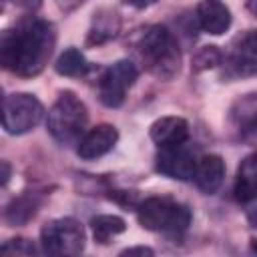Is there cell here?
Segmentation results:
<instances>
[{
    "instance_id": "cell-1",
    "label": "cell",
    "mask_w": 257,
    "mask_h": 257,
    "mask_svg": "<svg viewBox=\"0 0 257 257\" xmlns=\"http://www.w3.org/2000/svg\"><path fill=\"white\" fill-rule=\"evenodd\" d=\"M56 42L54 26L42 18H24L2 32L0 62L18 76H36L48 64Z\"/></svg>"
},
{
    "instance_id": "cell-2",
    "label": "cell",
    "mask_w": 257,
    "mask_h": 257,
    "mask_svg": "<svg viewBox=\"0 0 257 257\" xmlns=\"http://www.w3.org/2000/svg\"><path fill=\"white\" fill-rule=\"evenodd\" d=\"M139 54L147 68L163 80H169L179 72L181 54L177 40L169 28L161 24H155L143 32L139 40Z\"/></svg>"
},
{
    "instance_id": "cell-3",
    "label": "cell",
    "mask_w": 257,
    "mask_h": 257,
    "mask_svg": "<svg viewBox=\"0 0 257 257\" xmlns=\"http://www.w3.org/2000/svg\"><path fill=\"white\" fill-rule=\"evenodd\" d=\"M137 219L147 231L181 235L191 225V211L171 197H149L139 205Z\"/></svg>"
},
{
    "instance_id": "cell-4",
    "label": "cell",
    "mask_w": 257,
    "mask_h": 257,
    "mask_svg": "<svg viewBox=\"0 0 257 257\" xmlns=\"http://www.w3.org/2000/svg\"><path fill=\"white\" fill-rule=\"evenodd\" d=\"M88 122V110L84 102L70 90L60 92L56 102L48 110V133L62 145L76 141Z\"/></svg>"
},
{
    "instance_id": "cell-5",
    "label": "cell",
    "mask_w": 257,
    "mask_h": 257,
    "mask_svg": "<svg viewBox=\"0 0 257 257\" xmlns=\"http://www.w3.org/2000/svg\"><path fill=\"white\" fill-rule=\"evenodd\" d=\"M40 245L48 255H78L84 249V229L72 217L48 221L40 231Z\"/></svg>"
},
{
    "instance_id": "cell-6",
    "label": "cell",
    "mask_w": 257,
    "mask_h": 257,
    "mask_svg": "<svg viewBox=\"0 0 257 257\" xmlns=\"http://www.w3.org/2000/svg\"><path fill=\"white\" fill-rule=\"evenodd\" d=\"M44 114L42 102L28 92H12L4 98L2 124L10 135H24L32 131Z\"/></svg>"
},
{
    "instance_id": "cell-7",
    "label": "cell",
    "mask_w": 257,
    "mask_h": 257,
    "mask_svg": "<svg viewBox=\"0 0 257 257\" xmlns=\"http://www.w3.org/2000/svg\"><path fill=\"white\" fill-rule=\"evenodd\" d=\"M137 76L139 70L131 60H118L112 66H108L98 82L100 102L108 108H118L124 102L126 90L135 84Z\"/></svg>"
},
{
    "instance_id": "cell-8",
    "label": "cell",
    "mask_w": 257,
    "mask_h": 257,
    "mask_svg": "<svg viewBox=\"0 0 257 257\" xmlns=\"http://www.w3.org/2000/svg\"><path fill=\"white\" fill-rule=\"evenodd\" d=\"M229 124L245 145H257V92L239 96L229 108Z\"/></svg>"
},
{
    "instance_id": "cell-9",
    "label": "cell",
    "mask_w": 257,
    "mask_h": 257,
    "mask_svg": "<svg viewBox=\"0 0 257 257\" xmlns=\"http://www.w3.org/2000/svg\"><path fill=\"white\" fill-rule=\"evenodd\" d=\"M197 159L187 149L185 143L173 145V147H161L157 155V171L167 175L169 179L177 181H189L195 175Z\"/></svg>"
},
{
    "instance_id": "cell-10",
    "label": "cell",
    "mask_w": 257,
    "mask_h": 257,
    "mask_svg": "<svg viewBox=\"0 0 257 257\" xmlns=\"http://www.w3.org/2000/svg\"><path fill=\"white\" fill-rule=\"evenodd\" d=\"M118 141V131L112 124H96L94 128H90L80 141H78V157L84 161H92L98 159L102 155H106Z\"/></svg>"
},
{
    "instance_id": "cell-11",
    "label": "cell",
    "mask_w": 257,
    "mask_h": 257,
    "mask_svg": "<svg viewBox=\"0 0 257 257\" xmlns=\"http://www.w3.org/2000/svg\"><path fill=\"white\" fill-rule=\"evenodd\" d=\"M197 20L207 34L219 36L231 26V10L221 0H201L197 4Z\"/></svg>"
},
{
    "instance_id": "cell-12",
    "label": "cell",
    "mask_w": 257,
    "mask_h": 257,
    "mask_svg": "<svg viewBox=\"0 0 257 257\" xmlns=\"http://www.w3.org/2000/svg\"><path fill=\"white\" fill-rule=\"evenodd\" d=\"M149 135L159 149L181 145L189 139V122L181 116H161L151 124Z\"/></svg>"
},
{
    "instance_id": "cell-13",
    "label": "cell",
    "mask_w": 257,
    "mask_h": 257,
    "mask_svg": "<svg viewBox=\"0 0 257 257\" xmlns=\"http://www.w3.org/2000/svg\"><path fill=\"white\" fill-rule=\"evenodd\" d=\"M193 179H195V185L205 195L217 193V189L223 185V179H225V161L219 155H203L201 159H197Z\"/></svg>"
},
{
    "instance_id": "cell-14",
    "label": "cell",
    "mask_w": 257,
    "mask_h": 257,
    "mask_svg": "<svg viewBox=\"0 0 257 257\" xmlns=\"http://www.w3.org/2000/svg\"><path fill=\"white\" fill-rule=\"evenodd\" d=\"M233 193H235V199L245 205L257 199V153L247 155L241 161L237 169Z\"/></svg>"
},
{
    "instance_id": "cell-15",
    "label": "cell",
    "mask_w": 257,
    "mask_h": 257,
    "mask_svg": "<svg viewBox=\"0 0 257 257\" xmlns=\"http://www.w3.org/2000/svg\"><path fill=\"white\" fill-rule=\"evenodd\" d=\"M118 30H120V18H118V14L114 10L102 8L92 18V24H90L86 42L88 44H102V42L114 38L118 34Z\"/></svg>"
},
{
    "instance_id": "cell-16",
    "label": "cell",
    "mask_w": 257,
    "mask_h": 257,
    "mask_svg": "<svg viewBox=\"0 0 257 257\" xmlns=\"http://www.w3.org/2000/svg\"><path fill=\"white\" fill-rule=\"evenodd\" d=\"M90 227H92L94 241L100 245H106V243H110L112 237L124 233L126 223L118 215H96V217H92Z\"/></svg>"
},
{
    "instance_id": "cell-17",
    "label": "cell",
    "mask_w": 257,
    "mask_h": 257,
    "mask_svg": "<svg viewBox=\"0 0 257 257\" xmlns=\"http://www.w3.org/2000/svg\"><path fill=\"white\" fill-rule=\"evenodd\" d=\"M38 199L34 195H22L18 199H14L4 213V219L8 225H24L28 219H32L36 215L38 209Z\"/></svg>"
},
{
    "instance_id": "cell-18",
    "label": "cell",
    "mask_w": 257,
    "mask_h": 257,
    "mask_svg": "<svg viewBox=\"0 0 257 257\" xmlns=\"http://www.w3.org/2000/svg\"><path fill=\"white\" fill-rule=\"evenodd\" d=\"M56 72L62 76H82L88 70V62L84 58V54L78 48H66L54 64Z\"/></svg>"
},
{
    "instance_id": "cell-19",
    "label": "cell",
    "mask_w": 257,
    "mask_h": 257,
    "mask_svg": "<svg viewBox=\"0 0 257 257\" xmlns=\"http://www.w3.org/2000/svg\"><path fill=\"white\" fill-rule=\"evenodd\" d=\"M227 76L231 78H243V76H255L257 74V60L245 54H233L225 60Z\"/></svg>"
},
{
    "instance_id": "cell-20",
    "label": "cell",
    "mask_w": 257,
    "mask_h": 257,
    "mask_svg": "<svg viewBox=\"0 0 257 257\" xmlns=\"http://www.w3.org/2000/svg\"><path fill=\"white\" fill-rule=\"evenodd\" d=\"M219 62H221V52L217 50V46H203L193 58V68L205 70V68L217 66Z\"/></svg>"
},
{
    "instance_id": "cell-21",
    "label": "cell",
    "mask_w": 257,
    "mask_h": 257,
    "mask_svg": "<svg viewBox=\"0 0 257 257\" xmlns=\"http://www.w3.org/2000/svg\"><path fill=\"white\" fill-rule=\"evenodd\" d=\"M0 251H2V253H12V255H32V253H36V247H34L32 241L18 237V239L6 241V243L0 247Z\"/></svg>"
},
{
    "instance_id": "cell-22",
    "label": "cell",
    "mask_w": 257,
    "mask_h": 257,
    "mask_svg": "<svg viewBox=\"0 0 257 257\" xmlns=\"http://www.w3.org/2000/svg\"><path fill=\"white\" fill-rule=\"evenodd\" d=\"M243 46H245L247 52H251V54L257 56V30H251V32L243 38Z\"/></svg>"
},
{
    "instance_id": "cell-23",
    "label": "cell",
    "mask_w": 257,
    "mask_h": 257,
    "mask_svg": "<svg viewBox=\"0 0 257 257\" xmlns=\"http://www.w3.org/2000/svg\"><path fill=\"white\" fill-rule=\"evenodd\" d=\"M6 2H10L16 8H22V10H36L42 4V0H6Z\"/></svg>"
},
{
    "instance_id": "cell-24",
    "label": "cell",
    "mask_w": 257,
    "mask_h": 257,
    "mask_svg": "<svg viewBox=\"0 0 257 257\" xmlns=\"http://www.w3.org/2000/svg\"><path fill=\"white\" fill-rule=\"evenodd\" d=\"M120 255H122V257H126V255H128V257H133V255H143V257L149 255V257H151V255H153V249H151V247H128V249L120 251Z\"/></svg>"
},
{
    "instance_id": "cell-25",
    "label": "cell",
    "mask_w": 257,
    "mask_h": 257,
    "mask_svg": "<svg viewBox=\"0 0 257 257\" xmlns=\"http://www.w3.org/2000/svg\"><path fill=\"white\" fill-rule=\"evenodd\" d=\"M82 2H84V0H56L58 8H60L62 12H72V10H76Z\"/></svg>"
},
{
    "instance_id": "cell-26",
    "label": "cell",
    "mask_w": 257,
    "mask_h": 257,
    "mask_svg": "<svg viewBox=\"0 0 257 257\" xmlns=\"http://www.w3.org/2000/svg\"><path fill=\"white\" fill-rule=\"evenodd\" d=\"M157 0H122V4L131 6V8H137V10H143V8H149L153 6Z\"/></svg>"
},
{
    "instance_id": "cell-27",
    "label": "cell",
    "mask_w": 257,
    "mask_h": 257,
    "mask_svg": "<svg viewBox=\"0 0 257 257\" xmlns=\"http://www.w3.org/2000/svg\"><path fill=\"white\" fill-rule=\"evenodd\" d=\"M253 205L249 207V211H247V219H249V223H251V227H255L257 229V199L255 201H251Z\"/></svg>"
},
{
    "instance_id": "cell-28",
    "label": "cell",
    "mask_w": 257,
    "mask_h": 257,
    "mask_svg": "<svg viewBox=\"0 0 257 257\" xmlns=\"http://www.w3.org/2000/svg\"><path fill=\"white\" fill-rule=\"evenodd\" d=\"M8 179H10V165H8L6 161H2V185H4V187H6Z\"/></svg>"
},
{
    "instance_id": "cell-29",
    "label": "cell",
    "mask_w": 257,
    "mask_h": 257,
    "mask_svg": "<svg viewBox=\"0 0 257 257\" xmlns=\"http://www.w3.org/2000/svg\"><path fill=\"white\" fill-rule=\"evenodd\" d=\"M247 10L257 16V0H247Z\"/></svg>"
},
{
    "instance_id": "cell-30",
    "label": "cell",
    "mask_w": 257,
    "mask_h": 257,
    "mask_svg": "<svg viewBox=\"0 0 257 257\" xmlns=\"http://www.w3.org/2000/svg\"><path fill=\"white\" fill-rule=\"evenodd\" d=\"M251 251L257 253V239H251Z\"/></svg>"
}]
</instances>
